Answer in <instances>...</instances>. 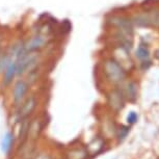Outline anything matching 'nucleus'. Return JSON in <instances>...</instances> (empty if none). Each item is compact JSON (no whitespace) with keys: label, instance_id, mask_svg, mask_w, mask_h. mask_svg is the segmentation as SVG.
I'll return each mask as SVG.
<instances>
[{"label":"nucleus","instance_id":"nucleus-14","mask_svg":"<svg viewBox=\"0 0 159 159\" xmlns=\"http://www.w3.org/2000/svg\"><path fill=\"white\" fill-rule=\"evenodd\" d=\"M137 119H139L137 113L134 112V111H131V112H129V115L127 116V122H128V124L132 125V124H134V123L137 122Z\"/></svg>","mask_w":159,"mask_h":159},{"label":"nucleus","instance_id":"nucleus-2","mask_svg":"<svg viewBox=\"0 0 159 159\" xmlns=\"http://www.w3.org/2000/svg\"><path fill=\"white\" fill-rule=\"evenodd\" d=\"M35 107H37V99L34 96L26 98L25 101H23L20 104V109L18 111V120L19 121L27 120L28 116L34 112Z\"/></svg>","mask_w":159,"mask_h":159},{"label":"nucleus","instance_id":"nucleus-8","mask_svg":"<svg viewBox=\"0 0 159 159\" xmlns=\"http://www.w3.org/2000/svg\"><path fill=\"white\" fill-rule=\"evenodd\" d=\"M124 97L128 98L130 101H134L136 99V95H137V88L136 84L134 82H128L127 84L125 85L124 91L122 92Z\"/></svg>","mask_w":159,"mask_h":159},{"label":"nucleus","instance_id":"nucleus-7","mask_svg":"<svg viewBox=\"0 0 159 159\" xmlns=\"http://www.w3.org/2000/svg\"><path fill=\"white\" fill-rule=\"evenodd\" d=\"M17 76V64L16 59L13 55L11 54V61L8 62L4 70V79H3V84L8 85L13 82L14 78Z\"/></svg>","mask_w":159,"mask_h":159},{"label":"nucleus","instance_id":"nucleus-13","mask_svg":"<svg viewBox=\"0 0 159 159\" xmlns=\"http://www.w3.org/2000/svg\"><path fill=\"white\" fill-rule=\"evenodd\" d=\"M136 56L139 59H142V61H146V59L149 57V51H148V49H147L146 47L140 46L139 49H137V51H136Z\"/></svg>","mask_w":159,"mask_h":159},{"label":"nucleus","instance_id":"nucleus-10","mask_svg":"<svg viewBox=\"0 0 159 159\" xmlns=\"http://www.w3.org/2000/svg\"><path fill=\"white\" fill-rule=\"evenodd\" d=\"M88 157V151L83 149H74L68 152L67 159H85Z\"/></svg>","mask_w":159,"mask_h":159},{"label":"nucleus","instance_id":"nucleus-1","mask_svg":"<svg viewBox=\"0 0 159 159\" xmlns=\"http://www.w3.org/2000/svg\"><path fill=\"white\" fill-rule=\"evenodd\" d=\"M104 74L112 83H121L125 80L126 72L123 67L115 59H107L103 65Z\"/></svg>","mask_w":159,"mask_h":159},{"label":"nucleus","instance_id":"nucleus-3","mask_svg":"<svg viewBox=\"0 0 159 159\" xmlns=\"http://www.w3.org/2000/svg\"><path fill=\"white\" fill-rule=\"evenodd\" d=\"M134 23L139 26H159V11H152L150 13L139 15L134 18Z\"/></svg>","mask_w":159,"mask_h":159},{"label":"nucleus","instance_id":"nucleus-12","mask_svg":"<svg viewBox=\"0 0 159 159\" xmlns=\"http://www.w3.org/2000/svg\"><path fill=\"white\" fill-rule=\"evenodd\" d=\"M129 131H130V128H129L128 126H121V128H120L119 131H118L119 142H123V140L127 137Z\"/></svg>","mask_w":159,"mask_h":159},{"label":"nucleus","instance_id":"nucleus-5","mask_svg":"<svg viewBox=\"0 0 159 159\" xmlns=\"http://www.w3.org/2000/svg\"><path fill=\"white\" fill-rule=\"evenodd\" d=\"M47 39L45 35L37 34L34 38H31L27 43L25 44V48L28 52H37L46 46Z\"/></svg>","mask_w":159,"mask_h":159},{"label":"nucleus","instance_id":"nucleus-15","mask_svg":"<svg viewBox=\"0 0 159 159\" xmlns=\"http://www.w3.org/2000/svg\"><path fill=\"white\" fill-rule=\"evenodd\" d=\"M35 159H50L49 156L44 154V153H41V154H39L37 157H35Z\"/></svg>","mask_w":159,"mask_h":159},{"label":"nucleus","instance_id":"nucleus-6","mask_svg":"<svg viewBox=\"0 0 159 159\" xmlns=\"http://www.w3.org/2000/svg\"><path fill=\"white\" fill-rule=\"evenodd\" d=\"M108 103L110 107L116 111L123 109V107L125 105V97L123 95V93L121 91L111 92L108 96Z\"/></svg>","mask_w":159,"mask_h":159},{"label":"nucleus","instance_id":"nucleus-9","mask_svg":"<svg viewBox=\"0 0 159 159\" xmlns=\"http://www.w3.org/2000/svg\"><path fill=\"white\" fill-rule=\"evenodd\" d=\"M14 143V134L11 132H7V134L3 136L2 139V143H1V150L4 154H7L8 152L11 151V147H13Z\"/></svg>","mask_w":159,"mask_h":159},{"label":"nucleus","instance_id":"nucleus-11","mask_svg":"<svg viewBox=\"0 0 159 159\" xmlns=\"http://www.w3.org/2000/svg\"><path fill=\"white\" fill-rule=\"evenodd\" d=\"M40 130H41V125L39 121H34L29 124L28 134H30L32 139H37L39 133H40Z\"/></svg>","mask_w":159,"mask_h":159},{"label":"nucleus","instance_id":"nucleus-4","mask_svg":"<svg viewBox=\"0 0 159 159\" xmlns=\"http://www.w3.org/2000/svg\"><path fill=\"white\" fill-rule=\"evenodd\" d=\"M28 91V83L23 79H20L15 83L13 91V99L14 103L16 105H20L25 99V96Z\"/></svg>","mask_w":159,"mask_h":159},{"label":"nucleus","instance_id":"nucleus-16","mask_svg":"<svg viewBox=\"0 0 159 159\" xmlns=\"http://www.w3.org/2000/svg\"><path fill=\"white\" fill-rule=\"evenodd\" d=\"M158 56H159V52H158Z\"/></svg>","mask_w":159,"mask_h":159}]
</instances>
